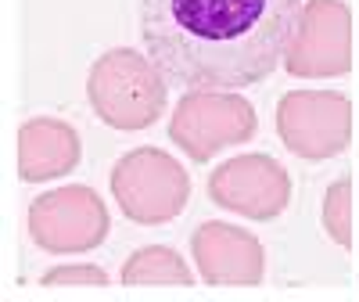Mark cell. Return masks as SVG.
I'll return each mask as SVG.
<instances>
[{
    "mask_svg": "<svg viewBox=\"0 0 359 302\" xmlns=\"http://www.w3.org/2000/svg\"><path fill=\"white\" fill-rule=\"evenodd\" d=\"M302 18L306 0H140L147 58L184 90L262 83L287 62Z\"/></svg>",
    "mask_w": 359,
    "mask_h": 302,
    "instance_id": "1",
    "label": "cell"
},
{
    "mask_svg": "<svg viewBox=\"0 0 359 302\" xmlns=\"http://www.w3.org/2000/svg\"><path fill=\"white\" fill-rule=\"evenodd\" d=\"M43 284L47 288L50 284H94V288H101V284H108V274L101 266H62V270H50L43 277Z\"/></svg>",
    "mask_w": 359,
    "mask_h": 302,
    "instance_id": "12",
    "label": "cell"
},
{
    "mask_svg": "<svg viewBox=\"0 0 359 302\" xmlns=\"http://www.w3.org/2000/svg\"><path fill=\"white\" fill-rule=\"evenodd\" d=\"M111 195L126 220L155 227L176 220L191 198V180L162 147H137L111 169Z\"/></svg>",
    "mask_w": 359,
    "mask_h": 302,
    "instance_id": "3",
    "label": "cell"
},
{
    "mask_svg": "<svg viewBox=\"0 0 359 302\" xmlns=\"http://www.w3.org/2000/svg\"><path fill=\"white\" fill-rule=\"evenodd\" d=\"M108 209L90 188H57L29 205V234L43 252L72 256L90 252L108 237Z\"/></svg>",
    "mask_w": 359,
    "mask_h": 302,
    "instance_id": "5",
    "label": "cell"
},
{
    "mask_svg": "<svg viewBox=\"0 0 359 302\" xmlns=\"http://www.w3.org/2000/svg\"><path fill=\"white\" fill-rule=\"evenodd\" d=\"M277 130L294 155L327 159L348 140V101L338 94H287L277 108Z\"/></svg>",
    "mask_w": 359,
    "mask_h": 302,
    "instance_id": "7",
    "label": "cell"
},
{
    "mask_svg": "<svg viewBox=\"0 0 359 302\" xmlns=\"http://www.w3.org/2000/svg\"><path fill=\"white\" fill-rule=\"evenodd\" d=\"M255 133V108L233 90H187L176 105L169 137L194 162H208L226 144H245Z\"/></svg>",
    "mask_w": 359,
    "mask_h": 302,
    "instance_id": "4",
    "label": "cell"
},
{
    "mask_svg": "<svg viewBox=\"0 0 359 302\" xmlns=\"http://www.w3.org/2000/svg\"><path fill=\"white\" fill-rule=\"evenodd\" d=\"M208 195L230 213H241L252 220H273L287 205L291 184L287 173L269 155H241L223 162L208 176Z\"/></svg>",
    "mask_w": 359,
    "mask_h": 302,
    "instance_id": "6",
    "label": "cell"
},
{
    "mask_svg": "<svg viewBox=\"0 0 359 302\" xmlns=\"http://www.w3.org/2000/svg\"><path fill=\"white\" fill-rule=\"evenodd\" d=\"M191 281H194V274L187 270V263L165 245H147V249L133 252L123 266V284H130V288H140V284H180V288H187Z\"/></svg>",
    "mask_w": 359,
    "mask_h": 302,
    "instance_id": "11",
    "label": "cell"
},
{
    "mask_svg": "<svg viewBox=\"0 0 359 302\" xmlns=\"http://www.w3.org/2000/svg\"><path fill=\"white\" fill-rule=\"evenodd\" d=\"M79 155H83L79 133L62 119L40 115L18 130V169L29 184L72 173L79 166Z\"/></svg>",
    "mask_w": 359,
    "mask_h": 302,
    "instance_id": "10",
    "label": "cell"
},
{
    "mask_svg": "<svg viewBox=\"0 0 359 302\" xmlns=\"http://www.w3.org/2000/svg\"><path fill=\"white\" fill-rule=\"evenodd\" d=\"M294 76H334L348 69V11L338 0H313L287 51Z\"/></svg>",
    "mask_w": 359,
    "mask_h": 302,
    "instance_id": "8",
    "label": "cell"
},
{
    "mask_svg": "<svg viewBox=\"0 0 359 302\" xmlns=\"http://www.w3.org/2000/svg\"><path fill=\"white\" fill-rule=\"evenodd\" d=\"M198 270L208 284H255L262 277V245L241 227L201 223L191 237Z\"/></svg>",
    "mask_w": 359,
    "mask_h": 302,
    "instance_id": "9",
    "label": "cell"
},
{
    "mask_svg": "<svg viewBox=\"0 0 359 302\" xmlns=\"http://www.w3.org/2000/svg\"><path fill=\"white\" fill-rule=\"evenodd\" d=\"M162 69L130 47L101 54L86 79V94L97 119L115 130H147L165 112Z\"/></svg>",
    "mask_w": 359,
    "mask_h": 302,
    "instance_id": "2",
    "label": "cell"
}]
</instances>
